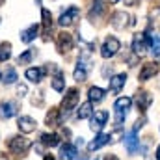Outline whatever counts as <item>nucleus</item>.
Masks as SVG:
<instances>
[{
	"label": "nucleus",
	"mask_w": 160,
	"mask_h": 160,
	"mask_svg": "<svg viewBox=\"0 0 160 160\" xmlns=\"http://www.w3.org/2000/svg\"><path fill=\"white\" fill-rule=\"evenodd\" d=\"M151 47H153V54L160 58V36H155L151 41Z\"/></svg>",
	"instance_id": "c756f323"
},
{
	"label": "nucleus",
	"mask_w": 160,
	"mask_h": 160,
	"mask_svg": "<svg viewBox=\"0 0 160 160\" xmlns=\"http://www.w3.org/2000/svg\"><path fill=\"white\" fill-rule=\"evenodd\" d=\"M17 91H19V95H21V93H26L28 89H26V86H19V88H17Z\"/></svg>",
	"instance_id": "2f4dec72"
},
{
	"label": "nucleus",
	"mask_w": 160,
	"mask_h": 160,
	"mask_svg": "<svg viewBox=\"0 0 160 160\" xmlns=\"http://www.w3.org/2000/svg\"><path fill=\"white\" fill-rule=\"evenodd\" d=\"M80 17V9L77 6H73V8H69L67 11H63L62 13V17H60V24L62 26H71V24H75V21Z\"/></svg>",
	"instance_id": "20e7f679"
},
{
	"label": "nucleus",
	"mask_w": 160,
	"mask_h": 160,
	"mask_svg": "<svg viewBox=\"0 0 160 160\" xmlns=\"http://www.w3.org/2000/svg\"><path fill=\"white\" fill-rule=\"evenodd\" d=\"M125 82H127V75H125V73L112 77V78H110V89H112L114 93H119L121 88L125 86Z\"/></svg>",
	"instance_id": "2eb2a0df"
},
{
	"label": "nucleus",
	"mask_w": 160,
	"mask_h": 160,
	"mask_svg": "<svg viewBox=\"0 0 160 160\" xmlns=\"http://www.w3.org/2000/svg\"><path fill=\"white\" fill-rule=\"evenodd\" d=\"M38 32H39V26H38V24H32L30 28H26V30L21 32V41H22V43H30V41H34L36 39V36H38Z\"/></svg>",
	"instance_id": "f3484780"
},
{
	"label": "nucleus",
	"mask_w": 160,
	"mask_h": 160,
	"mask_svg": "<svg viewBox=\"0 0 160 160\" xmlns=\"http://www.w3.org/2000/svg\"><path fill=\"white\" fill-rule=\"evenodd\" d=\"M158 73V65L155 63V62H149V63H145L143 67H142V71H140V80H149L151 77H155Z\"/></svg>",
	"instance_id": "9b49d317"
},
{
	"label": "nucleus",
	"mask_w": 160,
	"mask_h": 160,
	"mask_svg": "<svg viewBox=\"0 0 160 160\" xmlns=\"http://www.w3.org/2000/svg\"><path fill=\"white\" fill-rule=\"evenodd\" d=\"M77 102H78V91L73 88V89L67 91V95H65V99H63V110L69 112L73 106H77Z\"/></svg>",
	"instance_id": "f8f14e48"
},
{
	"label": "nucleus",
	"mask_w": 160,
	"mask_h": 160,
	"mask_svg": "<svg viewBox=\"0 0 160 160\" xmlns=\"http://www.w3.org/2000/svg\"><path fill=\"white\" fill-rule=\"evenodd\" d=\"M28 147H30V142H28L26 138H22V136H15V138L9 140V149H11V153H15L17 157L24 155Z\"/></svg>",
	"instance_id": "f03ea898"
},
{
	"label": "nucleus",
	"mask_w": 160,
	"mask_h": 160,
	"mask_svg": "<svg viewBox=\"0 0 160 160\" xmlns=\"http://www.w3.org/2000/svg\"><path fill=\"white\" fill-rule=\"evenodd\" d=\"M91 116V102H84L78 108V119H86Z\"/></svg>",
	"instance_id": "c85d7f7f"
},
{
	"label": "nucleus",
	"mask_w": 160,
	"mask_h": 160,
	"mask_svg": "<svg viewBox=\"0 0 160 160\" xmlns=\"http://www.w3.org/2000/svg\"><path fill=\"white\" fill-rule=\"evenodd\" d=\"M34 56H36V50H34V48H28V50H24V52L17 58V63H19V65H26V63H30V62L34 60Z\"/></svg>",
	"instance_id": "4be33fe9"
},
{
	"label": "nucleus",
	"mask_w": 160,
	"mask_h": 160,
	"mask_svg": "<svg viewBox=\"0 0 160 160\" xmlns=\"http://www.w3.org/2000/svg\"><path fill=\"white\" fill-rule=\"evenodd\" d=\"M89 101L91 102H101L102 99H104V89H101V88H89Z\"/></svg>",
	"instance_id": "b1692460"
},
{
	"label": "nucleus",
	"mask_w": 160,
	"mask_h": 160,
	"mask_svg": "<svg viewBox=\"0 0 160 160\" xmlns=\"http://www.w3.org/2000/svg\"><path fill=\"white\" fill-rule=\"evenodd\" d=\"M56 47H58V50L60 52H69L71 48H73V38H71V34H67V32H60L58 34V38H56Z\"/></svg>",
	"instance_id": "39448f33"
},
{
	"label": "nucleus",
	"mask_w": 160,
	"mask_h": 160,
	"mask_svg": "<svg viewBox=\"0 0 160 160\" xmlns=\"http://www.w3.org/2000/svg\"><path fill=\"white\" fill-rule=\"evenodd\" d=\"M17 125H19L21 132H34L36 130V121L32 119L30 116H21L19 121H17Z\"/></svg>",
	"instance_id": "9d476101"
},
{
	"label": "nucleus",
	"mask_w": 160,
	"mask_h": 160,
	"mask_svg": "<svg viewBox=\"0 0 160 160\" xmlns=\"http://www.w3.org/2000/svg\"><path fill=\"white\" fill-rule=\"evenodd\" d=\"M145 48H147V38H145V34H136L134 39H132V50L136 54H143Z\"/></svg>",
	"instance_id": "1a4fd4ad"
},
{
	"label": "nucleus",
	"mask_w": 160,
	"mask_h": 160,
	"mask_svg": "<svg viewBox=\"0 0 160 160\" xmlns=\"http://www.w3.org/2000/svg\"><path fill=\"white\" fill-rule=\"evenodd\" d=\"M106 160H119V158H118V157H114V155H108V157H106Z\"/></svg>",
	"instance_id": "72a5a7b5"
},
{
	"label": "nucleus",
	"mask_w": 160,
	"mask_h": 160,
	"mask_svg": "<svg viewBox=\"0 0 160 160\" xmlns=\"http://www.w3.org/2000/svg\"><path fill=\"white\" fill-rule=\"evenodd\" d=\"M17 110H19V104H17L15 101L2 102V104H0V118H2V119H9V118H13V116L17 114Z\"/></svg>",
	"instance_id": "423d86ee"
},
{
	"label": "nucleus",
	"mask_w": 160,
	"mask_h": 160,
	"mask_svg": "<svg viewBox=\"0 0 160 160\" xmlns=\"http://www.w3.org/2000/svg\"><path fill=\"white\" fill-rule=\"evenodd\" d=\"M43 75H45V69H39V67H32V69L26 71V78L30 82H41Z\"/></svg>",
	"instance_id": "6ab92c4d"
},
{
	"label": "nucleus",
	"mask_w": 160,
	"mask_h": 160,
	"mask_svg": "<svg viewBox=\"0 0 160 160\" xmlns=\"http://www.w3.org/2000/svg\"><path fill=\"white\" fill-rule=\"evenodd\" d=\"M86 69H88L86 62H84V60H80V62H78V67L75 69V80H77V82H84V80H86V77H88Z\"/></svg>",
	"instance_id": "412c9836"
},
{
	"label": "nucleus",
	"mask_w": 160,
	"mask_h": 160,
	"mask_svg": "<svg viewBox=\"0 0 160 160\" xmlns=\"http://www.w3.org/2000/svg\"><path fill=\"white\" fill-rule=\"evenodd\" d=\"M102 11H104L102 0H95V2H93V8H91V11H89V17H91V19H93V17H99Z\"/></svg>",
	"instance_id": "bb28decb"
},
{
	"label": "nucleus",
	"mask_w": 160,
	"mask_h": 160,
	"mask_svg": "<svg viewBox=\"0 0 160 160\" xmlns=\"http://www.w3.org/2000/svg\"><path fill=\"white\" fill-rule=\"evenodd\" d=\"M118 50H119V41L116 38H106V41L102 43L101 54H102V58H112L118 54Z\"/></svg>",
	"instance_id": "7ed1b4c3"
},
{
	"label": "nucleus",
	"mask_w": 160,
	"mask_h": 160,
	"mask_svg": "<svg viewBox=\"0 0 160 160\" xmlns=\"http://www.w3.org/2000/svg\"><path fill=\"white\" fill-rule=\"evenodd\" d=\"M127 24H128V15H127L125 11H116V13L112 15V26H114V28L121 30V28H125Z\"/></svg>",
	"instance_id": "ddd939ff"
},
{
	"label": "nucleus",
	"mask_w": 160,
	"mask_h": 160,
	"mask_svg": "<svg viewBox=\"0 0 160 160\" xmlns=\"http://www.w3.org/2000/svg\"><path fill=\"white\" fill-rule=\"evenodd\" d=\"M77 160H88V157H80V158H77Z\"/></svg>",
	"instance_id": "4c0bfd02"
},
{
	"label": "nucleus",
	"mask_w": 160,
	"mask_h": 160,
	"mask_svg": "<svg viewBox=\"0 0 160 160\" xmlns=\"http://www.w3.org/2000/svg\"><path fill=\"white\" fill-rule=\"evenodd\" d=\"M75 157H77V147L75 145H71V143L62 145V149H60V160H75Z\"/></svg>",
	"instance_id": "4468645a"
},
{
	"label": "nucleus",
	"mask_w": 160,
	"mask_h": 160,
	"mask_svg": "<svg viewBox=\"0 0 160 160\" xmlns=\"http://www.w3.org/2000/svg\"><path fill=\"white\" fill-rule=\"evenodd\" d=\"M116 2H119V0H110V4H116Z\"/></svg>",
	"instance_id": "58836bf2"
},
{
	"label": "nucleus",
	"mask_w": 160,
	"mask_h": 160,
	"mask_svg": "<svg viewBox=\"0 0 160 160\" xmlns=\"http://www.w3.org/2000/svg\"><path fill=\"white\" fill-rule=\"evenodd\" d=\"M108 121V112L106 110H97L93 119H91V130H101Z\"/></svg>",
	"instance_id": "0eeeda50"
},
{
	"label": "nucleus",
	"mask_w": 160,
	"mask_h": 160,
	"mask_svg": "<svg viewBox=\"0 0 160 160\" xmlns=\"http://www.w3.org/2000/svg\"><path fill=\"white\" fill-rule=\"evenodd\" d=\"M47 123H48L50 127H56V125H60V112H58L56 108H52V110L47 114Z\"/></svg>",
	"instance_id": "a878e982"
},
{
	"label": "nucleus",
	"mask_w": 160,
	"mask_h": 160,
	"mask_svg": "<svg viewBox=\"0 0 160 160\" xmlns=\"http://www.w3.org/2000/svg\"><path fill=\"white\" fill-rule=\"evenodd\" d=\"M45 160H54V157H52V155H47V157H45Z\"/></svg>",
	"instance_id": "f704fd0d"
},
{
	"label": "nucleus",
	"mask_w": 160,
	"mask_h": 160,
	"mask_svg": "<svg viewBox=\"0 0 160 160\" xmlns=\"http://www.w3.org/2000/svg\"><path fill=\"white\" fill-rule=\"evenodd\" d=\"M125 147L128 151V155H134L138 151V138H136V130H130L125 134Z\"/></svg>",
	"instance_id": "6e6552de"
},
{
	"label": "nucleus",
	"mask_w": 160,
	"mask_h": 160,
	"mask_svg": "<svg viewBox=\"0 0 160 160\" xmlns=\"http://www.w3.org/2000/svg\"><path fill=\"white\" fill-rule=\"evenodd\" d=\"M0 160H8V158H6V155H4V153H0Z\"/></svg>",
	"instance_id": "e433bc0d"
},
{
	"label": "nucleus",
	"mask_w": 160,
	"mask_h": 160,
	"mask_svg": "<svg viewBox=\"0 0 160 160\" xmlns=\"http://www.w3.org/2000/svg\"><path fill=\"white\" fill-rule=\"evenodd\" d=\"M9 56H11V45L9 43H2L0 45V62L9 60Z\"/></svg>",
	"instance_id": "cd10ccee"
},
{
	"label": "nucleus",
	"mask_w": 160,
	"mask_h": 160,
	"mask_svg": "<svg viewBox=\"0 0 160 160\" xmlns=\"http://www.w3.org/2000/svg\"><path fill=\"white\" fill-rule=\"evenodd\" d=\"M63 86H65V84H63V78H62V77H56V78L52 80V89L62 91V89H63Z\"/></svg>",
	"instance_id": "7c9ffc66"
},
{
	"label": "nucleus",
	"mask_w": 160,
	"mask_h": 160,
	"mask_svg": "<svg viewBox=\"0 0 160 160\" xmlns=\"http://www.w3.org/2000/svg\"><path fill=\"white\" fill-rule=\"evenodd\" d=\"M157 160H160V147L157 149Z\"/></svg>",
	"instance_id": "c9c22d12"
},
{
	"label": "nucleus",
	"mask_w": 160,
	"mask_h": 160,
	"mask_svg": "<svg viewBox=\"0 0 160 160\" xmlns=\"http://www.w3.org/2000/svg\"><path fill=\"white\" fill-rule=\"evenodd\" d=\"M2 82L4 84H15L17 82V71L13 67H6V71L2 75Z\"/></svg>",
	"instance_id": "5701e85b"
},
{
	"label": "nucleus",
	"mask_w": 160,
	"mask_h": 160,
	"mask_svg": "<svg viewBox=\"0 0 160 160\" xmlns=\"http://www.w3.org/2000/svg\"><path fill=\"white\" fill-rule=\"evenodd\" d=\"M41 140H43V145H47V147H56L60 143V136L58 134H43Z\"/></svg>",
	"instance_id": "393cba45"
},
{
	"label": "nucleus",
	"mask_w": 160,
	"mask_h": 160,
	"mask_svg": "<svg viewBox=\"0 0 160 160\" xmlns=\"http://www.w3.org/2000/svg\"><path fill=\"white\" fill-rule=\"evenodd\" d=\"M136 2H138V0H125L127 6H136Z\"/></svg>",
	"instance_id": "473e14b6"
},
{
	"label": "nucleus",
	"mask_w": 160,
	"mask_h": 160,
	"mask_svg": "<svg viewBox=\"0 0 160 160\" xmlns=\"http://www.w3.org/2000/svg\"><path fill=\"white\" fill-rule=\"evenodd\" d=\"M130 104H132V99H128V97H121V99L116 101L114 108H116V121L118 123H121V121L125 119L127 112L130 110Z\"/></svg>",
	"instance_id": "f257e3e1"
},
{
	"label": "nucleus",
	"mask_w": 160,
	"mask_h": 160,
	"mask_svg": "<svg viewBox=\"0 0 160 160\" xmlns=\"http://www.w3.org/2000/svg\"><path fill=\"white\" fill-rule=\"evenodd\" d=\"M41 15H43V32H45V36H48L52 30V15L48 9H43Z\"/></svg>",
	"instance_id": "aec40b11"
},
{
	"label": "nucleus",
	"mask_w": 160,
	"mask_h": 160,
	"mask_svg": "<svg viewBox=\"0 0 160 160\" xmlns=\"http://www.w3.org/2000/svg\"><path fill=\"white\" fill-rule=\"evenodd\" d=\"M0 6H2V0H0Z\"/></svg>",
	"instance_id": "ea45409f"
},
{
	"label": "nucleus",
	"mask_w": 160,
	"mask_h": 160,
	"mask_svg": "<svg viewBox=\"0 0 160 160\" xmlns=\"http://www.w3.org/2000/svg\"><path fill=\"white\" fill-rule=\"evenodd\" d=\"M108 142H110V136H108V134H99V136H97V138H95L89 145H88V149H89V151L101 149V147H102V145H106Z\"/></svg>",
	"instance_id": "a211bd4d"
},
{
	"label": "nucleus",
	"mask_w": 160,
	"mask_h": 160,
	"mask_svg": "<svg viewBox=\"0 0 160 160\" xmlns=\"http://www.w3.org/2000/svg\"><path fill=\"white\" fill-rule=\"evenodd\" d=\"M151 101H153V97L147 93V91H140L138 95H136V104H138V108L143 112V110H147V106L151 104Z\"/></svg>",
	"instance_id": "dca6fc26"
}]
</instances>
